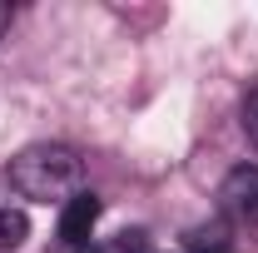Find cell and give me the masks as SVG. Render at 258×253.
Returning <instances> with one entry per match:
<instances>
[{"label": "cell", "mask_w": 258, "mask_h": 253, "mask_svg": "<svg viewBox=\"0 0 258 253\" xmlns=\"http://www.w3.org/2000/svg\"><path fill=\"white\" fill-rule=\"evenodd\" d=\"M30 238V219H25V209H0V253H15L20 243Z\"/></svg>", "instance_id": "cell-5"}, {"label": "cell", "mask_w": 258, "mask_h": 253, "mask_svg": "<svg viewBox=\"0 0 258 253\" xmlns=\"http://www.w3.org/2000/svg\"><path fill=\"white\" fill-rule=\"evenodd\" d=\"M99 223V199L90 189H80L60 209V253H90V233Z\"/></svg>", "instance_id": "cell-3"}, {"label": "cell", "mask_w": 258, "mask_h": 253, "mask_svg": "<svg viewBox=\"0 0 258 253\" xmlns=\"http://www.w3.org/2000/svg\"><path fill=\"white\" fill-rule=\"evenodd\" d=\"M10 30V5H5V0H0V35Z\"/></svg>", "instance_id": "cell-8"}, {"label": "cell", "mask_w": 258, "mask_h": 253, "mask_svg": "<svg viewBox=\"0 0 258 253\" xmlns=\"http://www.w3.org/2000/svg\"><path fill=\"white\" fill-rule=\"evenodd\" d=\"M10 184L35 204H70L85 184V164L70 144H30L10 159Z\"/></svg>", "instance_id": "cell-1"}, {"label": "cell", "mask_w": 258, "mask_h": 253, "mask_svg": "<svg viewBox=\"0 0 258 253\" xmlns=\"http://www.w3.org/2000/svg\"><path fill=\"white\" fill-rule=\"evenodd\" d=\"M219 204L233 223H248L258 228V164H238L228 169L224 184H219Z\"/></svg>", "instance_id": "cell-2"}, {"label": "cell", "mask_w": 258, "mask_h": 253, "mask_svg": "<svg viewBox=\"0 0 258 253\" xmlns=\"http://www.w3.org/2000/svg\"><path fill=\"white\" fill-rule=\"evenodd\" d=\"M184 253H238V238H233V228L228 223H199L189 228V238H184Z\"/></svg>", "instance_id": "cell-4"}, {"label": "cell", "mask_w": 258, "mask_h": 253, "mask_svg": "<svg viewBox=\"0 0 258 253\" xmlns=\"http://www.w3.org/2000/svg\"><path fill=\"white\" fill-rule=\"evenodd\" d=\"M243 134H248V144L258 149V90L243 99Z\"/></svg>", "instance_id": "cell-7"}, {"label": "cell", "mask_w": 258, "mask_h": 253, "mask_svg": "<svg viewBox=\"0 0 258 253\" xmlns=\"http://www.w3.org/2000/svg\"><path fill=\"white\" fill-rule=\"evenodd\" d=\"M90 253H149V238H144L139 228H124V233H109V238H99Z\"/></svg>", "instance_id": "cell-6"}]
</instances>
